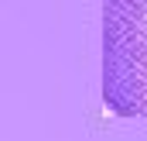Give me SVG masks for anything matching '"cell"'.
<instances>
[{"label": "cell", "instance_id": "6da1fadb", "mask_svg": "<svg viewBox=\"0 0 147 141\" xmlns=\"http://www.w3.org/2000/svg\"><path fill=\"white\" fill-rule=\"evenodd\" d=\"M103 100L147 117V0H103Z\"/></svg>", "mask_w": 147, "mask_h": 141}]
</instances>
